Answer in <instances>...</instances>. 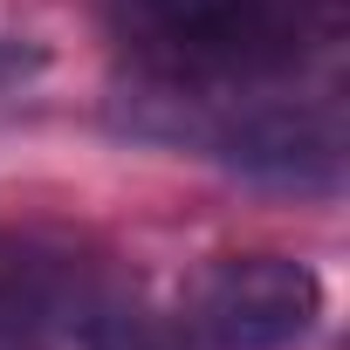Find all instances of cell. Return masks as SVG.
I'll return each mask as SVG.
<instances>
[{
	"label": "cell",
	"mask_w": 350,
	"mask_h": 350,
	"mask_svg": "<svg viewBox=\"0 0 350 350\" xmlns=\"http://www.w3.org/2000/svg\"><path fill=\"white\" fill-rule=\"evenodd\" d=\"M28 62H35L28 49H14V42H0V76H14V69H28Z\"/></svg>",
	"instance_id": "obj_6"
},
{
	"label": "cell",
	"mask_w": 350,
	"mask_h": 350,
	"mask_svg": "<svg viewBox=\"0 0 350 350\" xmlns=\"http://www.w3.org/2000/svg\"><path fill=\"white\" fill-rule=\"evenodd\" d=\"M323 316V282L295 254H227L213 261L179 323L200 350H295Z\"/></svg>",
	"instance_id": "obj_3"
},
{
	"label": "cell",
	"mask_w": 350,
	"mask_h": 350,
	"mask_svg": "<svg viewBox=\"0 0 350 350\" xmlns=\"http://www.w3.org/2000/svg\"><path fill=\"white\" fill-rule=\"evenodd\" d=\"M110 124L151 144L200 151L241 179L282 193H336L343 179V103L329 90L288 83H165L131 76L110 103Z\"/></svg>",
	"instance_id": "obj_1"
},
{
	"label": "cell",
	"mask_w": 350,
	"mask_h": 350,
	"mask_svg": "<svg viewBox=\"0 0 350 350\" xmlns=\"http://www.w3.org/2000/svg\"><path fill=\"white\" fill-rule=\"evenodd\" d=\"M110 302L90 261L35 241H0V350H55Z\"/></svg>",
	"instance_id": "obj_4"
},
{
	"label": "cell",
	"mask_w": 350,
	"mask_h": 350,
	"mask_svg": "<svg viewBox=\"0 0 350 350\" xmlns=\"http://www.w3.org/2000/svg\"><path fill=\"white\" fill-rule=\"evenodd\" d=\"M83 343H90V350H200V343L186 336V323H158V316H144V309H124L117 295L90 316Z\"/></svg>",
	"instance_id": "obj_5"
},
{
	"label": "cell",
	"mask_w": 350,
	"mask_h": 350,
	"mask_svg": "<svg viewBox=\"0 0 350 350\" xmlns=\"http://www.w3.org/2000/svg\"><path fill=\"white\" fill-rule=\"evenodd\" d=\"M110 42L165 83H288L343 49V0H103Z\"/></svg>",
	"instance_id": "obj_2"
}]
</instances>
